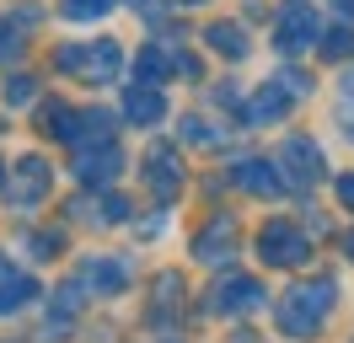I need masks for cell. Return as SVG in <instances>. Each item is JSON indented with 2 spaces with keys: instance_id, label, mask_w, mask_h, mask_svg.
I'll use <instances>...</instances> for the list:
<instances>
[{
  "instance_id": "6da1fadb",
  "label": "cell",
  "mask_w": 354,
  "mask_h": 343,
  "mask_svg": "<svg viewBox=\"0 0 354 343\" xmlns=\"http://www.w3.org/2000/svg\"><path fill=\"white\" fill-rule=\"evenodd\" d=\"M333 300H338V284H333L328 274L306 279V284H295V290L274 306V322H279V333H290V338H317L322 322L333 317Z\"/></svg>"
},
{
  "instance_id": "7a4b0ae2",
  "label": "cell",
  "mask_w": 354,
  "mask_h": 343,
  "mask_svg": "<svg viewBox=\"0 0 354 343\" xmlns=\"http://www.w3.org/2000/svg\"><path fill=\"white\" fill-rule=\"evenodd\" d=\"M59 70H75V75L91 81V86H108V81H118V70H124V48H118V38L65 43V48H59Z\"/></svg>"
},
{
  "instance_id": "3957f363",
  "label": "cell",
  "mask_w": 354,
  "mask_h": 343,
  "mask_svg": "<svg viewBox=\"0 0 354 343\" xmlns=\"http://www.w3.org/2000/svg\"><path fill=\"white\" fill-rule=\"evenodd\" d=\"M311 43H322V21L311 11L306 0H285L279 6V17H274V48L279 54H301Z\"/></svg>"
},
{
  "instance_id": "277c9868",
  "label": "cell",
  "mask_w": 354,
  "mask_h": 343,
  "mask_svg": "<svg viewBox=\"0 0 354 343\" xmlns=\"http://www.w3.org/2000/svg\"><path fill=\"white\" fill-rule=\"evenodd\" d=\"M258 257L274 263V268H295V263L311 257V236L301 225H290V220H268L258 231Z\"/></svg>"
},
{
  "instance_id": "5b68a950",
  "label": "cell",
  "mask_w": 354,
  "mask_h": 343,
  "mask_svg": "<svg viewBox=\"0 0 354 343\" xmlns=\"http://www.w3.org/2000/svg\"><path fill=\"white\" fill-rule=\"evenodd\" d=\"M263 284L258 279H247V274H225L215 290H209V311L215 317H242V311H258L263 306Z\"/></svg>"
},
{
  "instance_id": "8992f818",
  "label": "cell",
  "mask_w": 354,
  "mask_h": 343,
  "mask_svg": "<svg viewBox=\"0 0 354 343\" xmlns=\"http://www.w3.org/2000/svg\"><path fill=\"white\" fill-rule=\"evenodd\" d=\"M274 167H285V183H295V188H311V183H322V172H328V161H322V150H317V140H301V134H290Z\"/></svg>"
},
{
  "instance_id": "52a82bcc",
  "label": "cell",
  "mask_w": 354,
  "mask_h": 343,
  "mask_svg": "<svg viewBox=\"0 0 354 343\" xmlns=\"http://www.w3.org/2000/svg\"><path fill=\"white\" fill-rule=\"evenodd\" d=\"M118 172H124V150H118V140H97V145L75 150V177H81L86 188H108Z\"/></svg>"
},
{
  "instance_id": "ba28073f",
  "label": "cell",
  "mask_w": 354,
  "mask_h": 343,
  "mask_svg": "<svg viewBox=\"0 0 354 343\" xmlns=\"http://www.w3.org/2000/svg\"><path fill=\"white\" fill-rule=\"evenodd\" d=\"M44 193H48V161H44V156H22L17 172L6 177V198H11L17 210H32Z\"/></svg>"
},
{
  "instance_id": "9c48e42d",
  "label": "cell",
  "mask_w": 354,
  "mask_h": 343,
  "mask_svg": "<svg viewBox=\"0 0 354 343\" xmlns=\"http://www.w3.org/2000/svg\"><path fill=\"white\" fill-rule=\"evenodd\" d=\"M75 284L91 290V295H118V290L129 284V257H118V252L91 257V263H81V279H75Z\"/></svg>"
},
{
  "instance_id": "30bf717a",
  "label": "cell",
  "mask_w": 354,
  "mask_h": 343,
  "mask_svg": "<svg viewBox=\"0 0 354 343\" xmlns=\"http://www.w3.org/2000/svg\"><path fill=\"white\" fill-rule=\"evenodd\" d=\"M194 257L209 263V268H215V263H231V257H236V220H231V214H215V220L194 236Z\"/></svg>"
},
{
  "instance_id": "8fae6325",
  "label": "cell",
  "mask_w": 354,
  "mask_h": 343,
  "mask_svg": "<svg viewBox=\"0 0 354 343\" xmlns=\"http://www.w3.org/2000/svg\"><path fill=\"white\" fill-rule=\"evenodd\" d=\"M145 183H151L156 204L177 198V188H183V161H177V150H172V145H156L151 156H145Z\"/></svg>"
},
{
  "instance_id": "7c38bea8",
  "label": "cell",
  "mask_w": 354,
  "mask_h": 343,
  "mask_svg": "<svg viewBox=\"0 0 354 343\" xmlns=\"http://www.w3.org/2000/svg\"><path fill=\"white\" fill-rule=\"evenodd\" d=\"M32 300H38V279L0 252V311H22V306H32Z\"/></svg>"
},
{
  "instance_id": "4fadbf2b",
  "label": "cell",
  "mask_w": 354,
  "mask_h": 343,
  "mask_svg": "<svg viewBox=\"0 0 354 343\" xmlns=\"http://www.w3.org/2000/svg\"><path fill=\"white\" fill-rule=\"evenodd\" d=\"M290 107H295V97H290L285 86H279V75H274L268 86H258V91H252V102L242 107V118H247V124H279Z\"/></svg>"
},
{
  "instance_id": "5bb4252c",
  "label": "cell",
  "mask_w": 354,
  "mask_h": 343,
  "mask_svg": "<svg viewBox=\"0 0 354 343\" xmlns=\"http://www.w3.org/2000/svg\"><path fill=\"white\" fill-rule=\"evenodd\" d=\"M124 118L129 124H140V129H151V124H161L167 118V97L156 91V86H145V81H134L129 91H124Z\"/></svg>"
},
{
  "instance_id": "9a60e30c",
  "label": "cell",
  "mask_w": 354,
  "mask_h": 343,
  "mask_svg": "<svg viewBox=\"0 0 354 343\" xmlns=\"http://www.w3.org/2000/svg\"><path fill=\"white\" fill-rule=\"evenodd\" d=\"M236 188L252 193V198H274V193L285 188V177H279V167H274V161H258V156H252V161H242V167H236Z\"/></svg>"
},
{
  "instance_id": "2e32d148",
  "label": "cell",
  "mask_w": 354,
  "mask_h": 343,
  "mask_svg": "<svg viewBox=\"0 0 354 343\" xmlns=\"http://www.w3.org/2000/svg\"><path fill=\"white\" fill-rule=\"evenodd\" d=\"M38 118H44V134L65 140V145H75V140H81V113H75V107H65V102H48L44 113H38Z\"/></svg>"
},
{
  "instance_id": "e0dca14e",
  "label": "cell",
  "mask_w": 354,
  "mask_h": 343,
  "mask_svg": "<svg viewBox=\"0 0 354 343\" xmlns=\"http://www.w3.org/2000/svg\"><path fill=\"white\" fill-rule=\"evenodd\" d=\"M204 38H209V48H215V54H225V59H247V33L236 27V21H215Z\"/></svg>"
},
{
  "instance_id": "ac0fdd59",
  "label": "cell",
  "mask_w": 354,
  "mask_h": 343,
  "mask_svg": "<svg viewBox=\"0 0 354 343\" xmlns=\"http://www.w3.org/2000/svg\"><path fill=\"white\" fill-rule=\"evenodd\" d=\"M167 70H172V54H167L161 43H151V48H140V81H145V86H156L161 75H167Z\"/></svg>"
},
{
  "instance_id": "d6986e66",
  "label": "cell",
  "mask_w": 354,
  "mask_h": 343,
  "mask_svg": "<svg viewBox=\"0 0 354 343\" xmlns=\"http://www.w3.org/2000/svg\"><path fill=\"white\" fill-rule=\"evenodd\" d=\"M59 11H65L70 21H97V17H108V11H113V0H65Z\"/></svg>"
},
{
  "instance_id": "ffe728a7",
  "label": "cell",
  "mask_w": 354,
  "mask_h": 343,
  "mask_svg": "<svg viewBox=\"0 0 354 343\" xmlns=\"http://www.w3.org/2000/svg\"><path fill=\"white\" fill-rule=\"evenodd\" d=\"M177 295H183V279H177V274L156 279V317H167V311L177 306Z\"/></svg>"
},
{
  "instance_id": "44dd1931",
  "label": "cell",
  "mask_w": 354,
  "mask_h": 343,
  "mask_svg": "<svg viewBox=\"0 0 354 343\" xmlns=\"http://www.w3.org/2000/svg\"><path fill=\"white\" fill-rule=\"evenodd\" d=\"M338 124H344V134L354 140V70L344 75V86H338Z\"/></svg>"
},
{
  "instance_id": "7402d4cb",
  "label": "cell",
  "mask_w": 354,
  "mask_h": 343,
  "mask_svg": "<svg viewBox=\"0 0 354 343\" xmlns=\"http://www.w3.org/2000/svg\"><path fill=\"white\" fill-rule=\"evenodd\" d=\"M322 54H328V59H344V54H354V27H333L328 38H322Z\"/></svg>"
},
{
  "instance_id": "603a6c76",
  "label": "cell",
  "mask_w": 354,
  "mask_h": 343,
  "mask_svg": "<svg viewBox=\"0 0 354 343\" xmlns=\"http://www.w3.org/2000/svg\"><path fill=\"white\" fill-rule=\"evenodd\" d=\"M17 54H22V33H17L11 21L0 17V64H6V59H17Z\"/></svg>"
},
{
  "instance_id": "cb8c5ba5",
  "label": "cell",
  "mask_w": 354,
  "mask_h": 343,
  "mask_svg": "<svg viewBox=\"0 0 354 343\" xmlns=\"http://www.w3.org/2000/svg\"><path fill=\"white\" fill-rule=\"evenodd\" d=\"M32 86H38V81H32V75H11V86H6V102H11V107L32 102Z\"/></svg>"
},
{
  "instance_id": "d4e9b609",
  "label": "cell",
  "mask_w": 354,
  "mask_h": 343,
  "mask_svg": "<svg viewBox=\"0 0 354 343\" xmlns=\"http://www.w3.org/2000/svg\"><path fill=\"white\" fill-rule=\"evenodd\" d=\"M183 134H188L194 145H215V140H221V134H215V129L204 124V118H183Z\"/></svg>"
},
{
  "instance_id": "484cf974",
  "label": "cell",
  "mask_w": 354,
  "mask_h": 343,
  "mask_svg": "<svg viewBox=\"0 0 354 343\" xmlns=\"http://www.w3.org/2000/svg\"><path fill=\"white\" fill-rule=\"evenodd\" d=\"M27 247H32V252H59V247H65V236H59V231H32V236H27Z\"/></svg>"
},
{
  "instance_id": "4316f807",
  "label": "cell",
  "mask_w": 354,
  "mask_h": 343,
  "mask_svg": "<svg viewBox=\"0 0 354 343\" xmlns=\"http://www.w3.org/2000/svg\"><path fill=\"white\" fill-rule=\"evenodd\" d=\"M338 198H344V204L354 210V172H349V177H338Z\"/></svg>"
},
{
  "instance_id": "83f0119b",
  "label": "cell",
  "mask_w": 354,
  "mask_h": 343,
  "mask_svg": "<svg viewBox=\"0 0 354 343\" xmlns=\"http://www.w3.org/2000/svg\"><path fill=\"white\" fill-rule=\"evenodd\" d=\"M333 11L344 17V27H354V0H333Z\"/></svg>"
},
{
  "instance_id": "f1b7e54d",
  "label": "cell",
  "mask_w": 354,
  "mask_h": 343,
  "mask_svg": "<svg viewBox=\"0 0 354 343\" xmlns=\"http://www.w3.org/2000/svg\"><path fill=\"white\" fill-rule=\"evenodd\" d=\"M344 252H349V257H354V231H349V236H344Z\"/></svg>"
},
{
  "instance_id": "f546056e",
  "label": "cell",
  "mask_w": 354,
  "mask_h": 343,
  "mask_svg": "<svg viewBox=\"0 0 354 343\" xmlns=\"http://www.w3.org/2000/svg\"><path fill=\"white\" fill-rule=\"evenodd\" d=\"M183 6H199V0H183Z\"/></svg>"
},
{
  "instance_id": "4dcf8cb0",
  "label": "cell",
  "mask_w": 354,
  "mask_h": 343,
  "mask_svg": "<svg viewBox=\"0 0 354 343\" xmlns=\"http://www.w3.org/2000/svg\"><path fill=\"white\" fill-rule=\"evenodd\" d=\"M0 172H6V167H0ZM0 188H6V177H0Z\"/></svg>"
}]
</instances>
